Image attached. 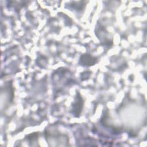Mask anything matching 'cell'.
Listing matches in <instances>:
<instances>
[{
	"mask_svg": "<svg viewBox=\"0 0 147 147\" xmlns=\"http://www.w3.org/2000/svg\"><path fill=\"white\" fill-rule=\"evenodd\" d=\"M80 62L84 66H91L96 63V58L88 54H83L80 58Z\"/></svg>",
	"mask_w": 147,
	"mask_h": 147,
	"instance_id": "obj_1",
	"label": "cell"
}]
</instances>
